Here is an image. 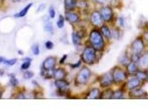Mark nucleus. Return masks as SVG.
<instances>
[{
	"instance_id": "obj_21",
	"label": "nucleus",
	"mask_w": 148,
	"mask_h": 111,
	"mask_svg": "<svg viewBox=\"0 0 148 111\" xmlns=\"http://www.w3.org/2000/svg\"><path fill=\"white\" fill-rule=\"evenodd\" d=\"M136 76L138 78V79L142 81L143 83L146 81H148V74L146 70H143V69H139L138 71L136 73Z\"/></svg>"
},
{
	"instance_id": "obj_48",
	"label": "nucleus",
	"mask_w": 148,
	"mask_h": 111,
	"mask_svg": "<svg viewBox=\"0 0 148 111\" xmlns=\"http://www.w3.org/2000/svg\"><path fill=\"white\" fill-rule=\"evenodd\" d=\"M2 97V91H0V99Z\"/></svg>"
},
{
	"instance_id": "obj_38",
	"label": "nucleus",
	"mask_w": 148,
	"mask_h": 111,
	"mask_svg": "<svg viewBox=\"0 0 148 111\" xmlns=\"http://www.w3.org/2000/svg\"><path fill=\"white\" fill-rule=\"evenodd\" d=\"M81 63H82V61L80 60V61H78V62L74 63V64H70V67H71L72 69H76V68H78L80 66Z\"/></svg>"
},
{
	"instance_id": "obj_46",
	"label": "nucleus",
	"mask_w": 148,
	"mask_h": 111,
	"mask_svg": "<svg viewBox=\"0 0 148 111\" xmlns=\"http://www.w3.org/2000/svg\"><path fill=\"white\" fill-rule=\"evenodd\" d=\"M18 53L20 54V55H23V51H22L21 50H19V51H18Z\"/></svg>"
},
{
	"instance_id": "obj_6",
	"label": "nucleus",
	"mask_w": 148,
	"mask_h": 111,
	"mask_svg": "<svg viewBox=\"0 0 148 111\" xmlns=\"http://www.w3.org/2000/svg\"><path fill=\"white\" fill-rule=\"evenodd\" d=\"M100 12V15L102 16L103 21L106 22V23H111L114 21V10L111 6L109 5H105V6H102L99 10Z\"/></svg>"
},
{
	"instance_id": "obj_45",
	"label": "nucleus",
	"mask_w": 148,
	"mask_h": 111,
	"mask_svg": "<svg viewBox=\"0 0 148 111\" xmlns=\"http://www.w3.org/2000/svg\"><path fill=\"white\" fill-rule=\"evenodd\" d=\"M5 60V59L4 58V57H0V63H2V62H4V61Z\"/></svg>"
},
{
	"instance_id": "obj_13",
	"label": "nucleus",
	"mask_w": 148,
	"mask_h": 111,
	"mask_svg": "<svg viewBox=\"0 0 148 111\" xmlns=\"http://www.w3.org/2000/svg\"><path fill=\"white\" fill-rule=\"evenodd\" d=\"M138 66L140 69L146 70L148 68V51H144V53L141 54V57L139 59L138 62Z\"/></svg>"
},
{
	"instance_id": "obj_20",
	"label": "nucleus",
	"mask_w": 148,
	"mask_h": 111,
	"mask_svg": "<svg viewBox=\"0 0 148 111\" xmlns=\"http://www.w3.org/2000/svg\"><path fill=\"white\" fill-rule=\"evenodd\" d=\"M100 96H101L100 89L98 88H95V89H92L88 92V94L86 95V99H100Z\"/></svg>"
},
{
	"instance_id": "obj_34",
	"label": "nucleus",
	"mask_w": 148,
	"mask_h": 111,
	"mask_svg": "<svg viewBox=\"0 0 148 111\" xmlns=\"http://www.w3.org/2000/svg\"><path fill=\"white\" fill-rule=\"evenodd\" d=\"M16 61H17L16 59H11V60H5L4 61V63L6 64V65H8V66H12V65L16 64Z\"/></svg>"
},
{
	"instance_id": "obj_1",
	"label": "nucleus",
	"mask_w": 148,
	"mask_h": 111,
	"mask_svg": "<svg viewBox=\"0 0 148 111\" xmlns=\"http://www.w3.org/2000/svg\"><path fill=\"white\" fill-rule=\"evenodd\" d=\"M89 43L96 51H102L106 48V42L100 30L92 29L89 34Z\"/></svg>"
},
{
	"instance_id": "obj_26",
	"label": "nucleus",
	"mask_w": 148,
	"mask_h": 111,
	"mask_svg": "<svg viewBox=\"0 0 148 111\" xmlns=\"http://www.w3.org/2000/svg\"><path fill=\"white\" fill-rule=\"evenodd\" d=\"M72 42L75 45V46H78V45L81 44L82 38L79 36V35L77 34L76 32H74L73 34H72Z\"/></svg>"
},
{
	"instance_id": "obj_28",
	"label": "nucleus",
	"mask_w": 148,
	"mask_h": 111,
	"mask_svg": "<svg viewBox=\"0 0 148 111\" xmlns=\"http://www.w3.org/2000/svg\"><path fill=\"white\" fill-rule=\"evenodd\" d=\"M121 36V30L120 27H114L112 30V38L115 39V40H119Z\"/></svg>"
},
{
	"instance_id": "obj_32",
	"label": "nucleus",
	"mask_w": 148,
	"mask_h": 111,
	"mask_svg": "<svg viewBox=\"0 0 148 111\" xmlns=\"http://www.w3.org/2000/svg\"><path fill=\"white\" fill-rule=\"evenodd\" d=\"M34 77V72L33 71H30V70H27L24 73V79L25 80H30L32 78Z\"/></svg>"
},
{
	"instance_id": "obj_44",
	"label": "nucleus",
	"mask_w": 148,
	"mask_h": 111,
	"mask_svg": "<svg viewBox=\"0 0 148 111\" xmlns=\"http://www.w3.org/2000/svg\"><path fill=\"white\" fill-rule=\"evenodd\" d=\"M23 61H24V62H32V59L29 58V57H27V58H25Z\"/></svg>"
},
{
	"instance_id": "obj_35",
	"label": "nucleus",
	"mask_w": 148,
	"mask_h": 111,
	"mask_svg": "<svg viewBox=\"0 0 148 111\" xmlns=\"http://www.w3.org/2000/svg\"><path fill=\"white\" fill-rule=\"evenodd\" d=\"M49 17L50 18H55L56 17V10L54 8V6H50L49 7Z\"/></svg>"
},
{
	"instance_id": "obj_8",
	"label": "nucleus",
	"mask_w": 148,
	"mask_h": 111,
	"mask_svg": "<svg viewBox=\"0 0 148 111\" xmlns=\"http://www.w3.org/2000/svg\"><path fill=\"white\" fill-rule=\"evenodd\" d=\"M89 21L93 26L95 27H100L104 23L102 19V16L100 15V12L97 10H94L89 16Z\"/></svg>"
},
{
	"instance_id": "obj_23",
	"label": "nucleus",
	"mask_w": 148,
	"mask_h": 111,
	"mask_svg": "<svg viewBox=\"0 0 148 111\" xmlns=\"http://www.w3.org/2000/svg\"><path fill=\"white\" fill-rule=\"evenodd\" d=\"M113 92H114V89H112L111 88H106V89H105L103 92H101L100 99H112Z\"/></svg>"
},
{
	"instance_id": "obj_25",
	"label": "nucleus",
	"mask_w": 148,
	"mask_h": 111,
	"mask_svg": "<svg viewBox=\"0 0 148 111\" xmlns=\"http://www.w3.org/2000/svg\"><path fill=\"white\" fill-rule=\"evenodd\" d=\"M32 5H33V4L32 3H30V4H28L25 7H24L20 12L18 13V14H16V15H15V17H24L25 16H27V12H28V10L32 7Z\"/></svg>"
},
{
	"instance_id": "obj_16",
	"label": "nucleus",
	"mask_w": 148,
	"mask_h": 111,
	"mask_svg": "<svg viewBox=\"0 0 148 111\" xmlns=\"http://www.w3.org/2000/svg\"><path fill=\"white\" fill-rule=\"evenodd\" d=\"M128 92H129L128 94H129L130 97H143V96L147 95L145 91L141 87H138L133 90L128 91Z\"/></svg>"
},
{
	"instance_id": "obj_37",
	"label": "nucleus",
	"mask_w": 148,
	"mask_h": 111,
	"mask_svg": "<svg viewBox=\"0 0 148 111\" xmlns=\"http://www.w3.org/2000/svg\"><path fill=\"white\" fill-rule=\"evenodd\" d=\"M46 48L47 49V50H52L53 48H54V43L51 42V41H47V43H46Z\"/></svg>"
},
{
	"instance_id": "obj_33",
	"label": "nucleus",
	"mask_w": 148,
	"mask_h": 111,
	"mask_svg": "<svg viewBox=\"0 0 148 111\" xmlns=\"http://www.w3.org/2000/svg\"><path fill=\"white\" fill-rule=\"evenodd\" d=\"M31 62H24V63L21 65V70H27L30 68Z\"/></svg>"
},
{
	"instance_id": "obj_42",
	"label": "nucleus",
	"mask_w": 148,
	"mask_h": 111,
	"mask_svg": "<svg viewBox=\"0 0 148 111\" xmlns=\"http://www.w3.org/2000/svg\"><path fill=\"white\" fill-rule=\"evenodd\" d=\"M106 1H107V0H95V2L96 4H99V5H104V4L106 3Z\"/></svg>"
},
{
	"instance_id": "obj_15",
	"label": "nucleus",
	"mask_w": 148,
	"mask_h": 111,
	"mask_svg": "<svg viewBox=\"0 0 148 111\" xmlns=\"http://www.w3.org/2000/svg\"><path fill=\"white\" fill-rule=\"evenodd\" d=\"M67 76V72L65 69L63 68H57L56 70H54L53 72V77L56 80H63L66 79V77Z\"/></svg>"
},
{
	"instance_id": "obj_11",
	"label": "nucleus",
	"mask_w": 148,
	"mask_h": 111,
	"mask_svg": "<svg viewBox=\"0 0 148 111\" xmlns=\"http://www.w3.org/2000/svg\"><path fill=\"white\" fill-rule=\"evenodd\" d=\"M65 18H66V20L68 23L72 24H77L80 21V16L77 14V13H75L73 11H71V12H66Z\"/></svg>"
},
{
	"instance_id": "obj_10",
	"label": "nucleus",
	"mask_w": 148,
	"mask_h": 111,
	"mask_svg": "<svg viewBox=\"0 0 148 111\" xmlns=\"http://www.w3.org/2000/svg\"><path fill=\"white\" fill-rule=\"evenodd\" d=\"M56 62V58L54 56H49L44 61L42 64V69H44L45 70H55Z\"/></svg>"
},
{
	"instance_id": "obj_9",
	"label": "nucleus",
	"mask_w": 148,
	"mask_h": 111,
	"mask_svg": "<svg viewBox=\"0 0 148 111\" xmlns=\"http://www.w3.org/2000/svg\"><path fill=\"white\" fill-rule=\"evenodd\" d=\"M98 80H99L100 87H101V88H104V89L110 88V87H111V85L114 84V83H113V79H112L111 72L102 75L101 77H99V79H98Z\"/></svg>"
},
{
	"instance_id": "obj_31",
	"label": "nucleus",
	"mask_w": 148,
	"mask_h": 111,
	"mask_svg": "<svg viewBox=\"0 0 148 111\" xmlns=\"http://www.w3.org/2000/svg\"><path fill=\"white\" fill-rule=\"evenodd\" d=\"M31 50H32V53H33L35 55H38L40 53V49H39V45H38L37 43H35L32 45L31 47Z\"/></svg>"
},
{
	"instance_id": "obj_47",
	"label": "nucleus",
	"mask_w": 148,
	"mask_h": 111,
	"mask_svg": "<svg viewBox=\"0 0 148 111\" xmlns=\"http://www.w3.org/2000/svg\"><path fill=\"white\" fill-rule=\"evenodd\" d=\"M13 2H15V3H16V2H19V1H21V0H12Z\"/></svg>"
},
{
	"instance_id": "obj_2",
	"label": "nucleus",
	"mask_w": 148,
	"mask_h": 111,
	"mask_svg": "<svg viewBox=\"0 0 148 111\" xmlns=\"http://www.w3.org/2000/svg\"><path fill=\"white\" fill-rule=\"evenodd\" d=\"M97 51L91 45H87L84 48L81 53V61L87 65H93L97 60Z\"/></svg>"
},
{
	"instance_id": "obj_40",
	"label": "nucleus",
	"mask_w": 148,
	"mask_h": 111,
	"mask_svg": "<svg viewBox=\"0 0 148 111\" xmlns=\"http://www.w3.org/2000/svg\"><path fill=\"white\" fill-rule=\"evenodd\" d=\"M142 36H143V38H144V40H145V42L148 43V30H146V32H144V35H143Z\"/></svg>"
},
{
	"instance_id": "obj_5",
	"label": "nucleus",
	"mask_w": 148,
	"mask_h": 111,
	"mask_svg": "<svg viewBox=\"0 0 148 111\" xmlns=\"http://www.w3.org/2000/svg\"><path fill=\"white\" fill-rule=\"evenodd\" d=\"M145 40L143 36L136 37L130 45L131 53L142 54L145 51Z\"/></svg>"
},
{
	"instance_id": "obj_24",
	"label": "nucleus",
	"mask_w": 148,
	"mask_h": 111,
	"mask_svg": "<svg viewBox=\"0 0 148 111\" xmlns=\"http://www.w3.org/2000/svg\"><path fill=\"white\" fill-rule=\"evenodd\" d=\"M118 62H119V63L122 65V66H125V67L126 65L131 62V60H130V56L128 55V54H126V53H124L121 57H119Z\"/></svg>"
},
{
	"instance_id": "obj_17",
	"label": "nucleus",
	"mask_w": 148,
	"mask_h": 111,
	"mask_svg": "<svg viewBox=\"0 0 148 111\" xmlns=\"http://www.w3.org/2000/svg\"><path fill=\"white\" fill-rule=\"evenodd\" d=\"M43 21H44V30L46 31L47 34L53 35L54 34V27H53L52 23L50 22L49 18L47 16H44Z\"/></svg>"
},
{
	"instance_id": "obj_29",
	"label": "nucleus",
	"mask_w": 148,
	"mask_h": 111,
	"mask_svg": "<svg viewBox=\"0 0 148 111\" xmlns=\"http://www.w3.org/2000/svg\"><path fill=\"white\" fill-rule=\"evenodd\" d=\"M9 78H10V85L12 87H16V86H17V84H18V81H17V79L16 78V76H15V74H9Z\"/></svg>"
},
{
	"instance_id": "obj_4",
	"label": "nucleus",
	"mask_w": 148,
	"mask_h": 111,
	"mask_svg": "<svg viewBox=\"0 0 148 111\" xmlns=\"http://www.w3.org/2000/svg\"><path fill=\"white\" fill-rule=\"evenodd\" d=\"M91 76H92L91 70L87 68L86 66H84L83 68L80 69V70L77 72L75 76V85L76 86H83V85L87 84Z\"/></svg>"
},
{
	"instance_id": "obj_22",
	"label": "nucleus",
	"mask_w": 148,
	"mask_h": 111,
	"mask_svg": "<svg viewBox=\"0 0 148 111\" xmlns=\"http://www.w3.org/2000/svg\"><path fill=\"white\" fill-rule=\"evenodd\" d=\"M125 97V89H118L114 90L112 99H121Z\"/></svg>"
},
{
	"instance_id": "obj_36",
	"label": "nucleus",
	"mask_w": 148,
	"mask_h": 111,
	"mask_svg": "<svg viewBox=\"0 0 148 111\" xmlns=\"http://www.w3.org/2000/svg\"><path fill=\"white\" fill-rule=\"evenodd\" d=\"M118 24L119 27H125V18L123 16H119L118 17Z\"/></svg>"
},
{
	"instance_id": "obj_27",
	"label": "nucleus",
	"mask_w": 148,
	"mask_h": 111,
	"mask_svg": "<svg viewBox=\"0 0 148 111\" xmlns=\"http://www.w3.org/2000/svg\"><path fill=\"white\" fill-rule=\"evenodd\" d=\"M76 7L79 8L80 10H86L88 7V4L86 2V0H77Z\"/></svg>"
},
{
	"instance_id": "obj_49",
	"label": "nucleus",
	"mask_w": 148,
	"mask_h": 111,
	"mask_svg": "<svg viewBox=\"0 0 148 111\" xmlns=\"http://www.w3.org/2000/svg\"><path fill=\"white\" fill-rule=\"evenodd\" d=\"M146 71H147V74H148V68L146 69Z\"/></svg>"
},
{
	"instance_id": "obj_43",
	"label": "nucleus",
	"mask_w": 148,
	"mask_h": 111,
	"mask_svg": "<svg viewBox=\"0 0 148 111\" xmlns=\"http://www.w3.org/2000/svg\"><path fill=\"white\" fill-rule=\"evenodd\" d=\"M45 6H46V5H45V4H41L39 6H38V8H37V13L38 12H40V11H43V9L45 8Z\"/></svg>"
},
{
	"instance_id": "obj_19",
	"label": "nucleus",
	"mask_w": 148,
	"mask_h": 111,
	"mask_svg": "<svg viewBox=\"0 0 148 111\" xmlns=\"http://www.w3.org/2000/svg\"><path fill=\"white\" fill-rule=\"evenodd\" d=\"M69 85H70L69 82L67 81H66L65 79L56 80V81H55V86L56 87L57 89H60V90H67Z\"/></svg>"
},
{
	"instance_id": "obj_14",
	"label": "nucleus",
	"mask_w": 148,
	"mask_h": 111,
	"mask_svg": "<svg viewBox=\"0 0 148 111\" xmlns=\"http://www.w3.org/2000/svg\"><path fill=\"white\" fill-rule=\"evenodd\" d=\"M100 32L102 35L104 36V38H106L107 41H110L112 39V30L109 28L106 24H102L100 26Z\"/></svg>"
},
{
	"instance_id": "obj_7",
	"label": "nucleus",
	"mask_w": 148,
	"mask_h": 111,
	"mask_svg": "<svg viewBox=\"0 0 148 111\" xmlns=\"http://www.w3.org/2000/svg\"><path fill=\"white\" fill-rule=\"evenodd\" d=\"M142 84H143V82L141 81L136 75H134L133 77L127 78V80L124 83L123 88L125 89V90L130 91V90H133V89H136L138 87H141L142 86Z\"/></svg>"
},
{
	"instance_id": "obj_39",
	"label": "nucleus",
	"mask_w": 148,
	"mask_h": 111,
	"mask_svg": "<svg viewBox=\"0 0 148 111\" xmlns=\"http://www.w3.org/2000/svg\"><path fill=\"white\" fill-rule=\"evenodd\" d=\"M16 99H25V94L24 93H22V92H18L16 95Z\"/></svg>"
},
{
	"instance_id": "obj_30",
	"label": "nucleus",
	"mask_w": 148,
	"mask_h": 111,
	"mask_svg": "<svg viewBox=\"0 0 148 111\" xmlns=\"http://www.w3.org/2000/svg\"><path fill=\"white\" fill-rule=\"evenodd\" d=\"M65 16H63L62 15H60L59 16V18H58V20H57V23H56V24H57V27L58 28H63L64 27V24H65Z\"/></svg>"
},
{
	"instance_id": "obj_3",
	"label": "nucleus",
	"mask_w": 148,
	"mask_h": 111,
	"mask_svg": "<svg viewBox=\"0 0 148 111\" xmlns=\"http://www.w3.org/2000/svg\"><path fill=\"white\" fill-rule=\"evenodd\" d=\"M111 75H112V79H113V83L114 84H124L125 81L127 80V78L129 77L127 71L123 69L120 66H115L111 70Z\"/></svg>"
},
{
	"instance_id": "obj_18",
	"label": "nucleus",
	"mask_w": 148,
	"mask_h": 111,
	"mask_svg": "<svg viewBox=\"0 0 148 111\" xmlns=\"http://www.w3.org/2000/svg\"><path fill=\"white\" fill-rule=\"evenodd\" d=\"M77 0H64V5H65L66 12H71L76 8Z\"/></svg>"
},
{
	"instance_id": "obj_12",
	"label": "nucleus",
	"mask_w": 148,
	"mask_h": 111,
	"mask_svg": "<svg viewBox=\"0 0 148 111\" xmlns=\"http://www.w3.org/2000/svg\"><path fill=\"white\" fill-rule=\"evenodd\" d=\"M139 69L140 68L138 66V64L136 62H132V61L125 66V70L127 71V73L129 76L130 75H136V73L137 72Z\"/></svg>"
},
{
	"instance_id": "obj_41",
	"label": "nucleus",
	"mask_w": 148,
	"mask_h": 111,
	"mask_svg": "<svg viewBox=\"0 0 148 111\" xmlns=\"http://www.w3.org/2000/svg\"><path fill=\"white\" fill-rule=\"evenodd\" d=\"M66 58H67V55L65 54V55H64V56L61 58V60H60L59 63H60V64H64V63H65V62H66Z\"/></svg>"
}]
</instances>
